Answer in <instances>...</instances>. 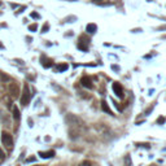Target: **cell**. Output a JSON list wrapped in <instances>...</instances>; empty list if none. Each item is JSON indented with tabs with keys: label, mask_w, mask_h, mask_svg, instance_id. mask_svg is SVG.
I'll return each instance as SVG.
<instances>
[{
	"label": "cell",
	"mask_w": 166,
	"mask_h": 166,
	"mask_svg": "<svg viewBox=\"0 0 166 166\" xmlns=\"http://www.w3.org/2000/svg\"><path fill=\"white\" fill-rule=\"evenodd\" d=\"M101 109H103V110L105 112V113H108V114H113V112L110 110V109H109V107L107 105V103H105V101H103V103H101Z\"/></svg>",
	"instance_id": "8fae6325"
},
{
	"label": "cell",
	"mask_w": 166,
	"mask_h": 166,
	"mask_svg": "<svg viewBox=\"0 0 166 166\" xmlns=\"http://www.w3.org/2000/svg\"><path fill=\"white\" fill-rule=\"evenodd\" d=\"M4 158H5V153H4L3 149H2V148H0V161L4 160Z\"/></svg>",
	"instance_id": "9a60e30c"
},
{
	"label": "cell",
	"mask_w": 166,
	"mask_h": 166,
	"mask_svg": "<svg viewBox=\"0 0 166 166\" xmlns=\"http://www.w3.org/2000/svg\"><path fill=\"white\" fill-rule=\"evenodd\" d=\"M86 30H87V33L94 34L96 31V25L95 24H88V25H87V27H86Z\"/></svg>",
	"instance_id": "30bf717a"
},
{
	"label": "cell",
	"mask_w": 166,
	"mask_h": 166,
	"mask_svg": "<svg viewBox=\"0 0 166 166\" xmlns=\"http://www.w3.org/2000/svg\"><path fill=\"white\" fill-rule=\"evenodd\" d=\"M42 65H43V68H51L52 65H53V62H52V60L51 59H47L46 56H42Z\"/></svg>",
	"instance_id": "52a82bcc"
},
{
	"label": "cell",
	"mask_w": 166,
	"mask_h": 166,
	"mask_svg": "<svg viewBox=\"0 0 166 166\" xmlns=\"http://www.w3.org/2000/svg\"><path fill=\"white\" fill-rule=\"evenodd\" d=\"M31 17H33V18H39V14H38V13H35V12H33L31 13Z\"/></svg>",
	"instance_id": "ac0fdd59"
},
{
	"label": "cell",
	"mask_w": 166,
	"mask_h": 166,
	"mask_svg": "<svg viewBox=\"0 0 166 166\" xmlns=\"http://www.w3.org/2000/svg\"><path fill=\"white\" fill-rule=\"evenodd\" d=\"M56 70L57 72H65V70H68V64H60L57 65V68H56Z\"/></svg>",
	"instance_id": "7c38bea8"
},
{
	"label": "cell",
	"mask_w": 166,
	"mask_h": 166,
	"mask_svg": "<svg viewBox=\"0 0 166 166\" xmlns=\"http://www.w3.org/2000/svg\"><path fill=\"white\" fill-rule=\"evenodd\" d=\"M0 78H2V79H3L4 82H5V81H9V79H11L9 77H8V75H4L3 73H0Z\"/></svg>",
	"instance_id": "5bb4252c"
},
{
	"label": "cell",
	"mask_w": 166,
	"mask_h": 166,
	"mask_svg": "<svg viewBox=\"0 0 166 166\" xmlns=\"http://www.w3.org/2000/svg\"><path fill=\"white\" fill-rule=\"evenodd\" d=\"M30 99H31V94H30V87L27 83H25L24 86V91H22V95H21V104L22 105H27Z\"/></svg>",
	"instance_id": "6da1fadb"
},
{
	"label": "cell",
	"mask_w": 166,
	"mask_h": 166,
	"mask_svg": "<svg viewBox=\"0 0 166 166\" xmlns=\"http://www.w3.org/2000/svg\"><path fill=\"white\" fill-rule=\"evenodd\" d=\"M12 112H13V118L18 121L20 117H21V116H20V109L17 108V107H13V108H12Z\"/></svg>",
	"instance_id": "9c48e42d"
},
{
	"label": "cell",
	"mask_w": 166,
	"mask_h": 166,
	"mask_svg": "<svg viewBox=\"0 0 166 166\" xmlns=\"http://www.w3.org/2000/svg\"><path fill=\"white\" fill-rule=\"evenodd\" d=\"M113 92H114V95L117 96V97L120 99H123V88H122V86L120 85V83H113Z\"/></svg>",
	"instance_id": "277c9868"
},
{
	"label": "cell",
	"mask_w": 166,
	"mask_h": 166,
	"mask_svg": "<svg viewBox=\"0 0 166 166\" xmlns=\"http://www.w3.org/2000/svg\"><path fill=\"white\" fill-rule=\"evenodd\" d=\"M2 142L5 147L8 148H12L13 147V138L9 132H5V131H3L2 132Z\"/></svg>",
	"instance_id": "7a4b0ae2"
},
{
	"label": "cell",
	"mask_w": 166,
	"mask_h": 166,
	"mask_svg": "<svg viewBox=\"0 0 166 166\" xmlns=\"http://www.w3.org/2000/svg\"><path fill=\"white\" fill-rule=\"evenodd\" d=\"M9 94L12 95V97H14V99H17V97H20V87H18V85L17 83H11L9 85Z\"/></svg>",
	"instance_id": "3957f363"
},
{
	"label": "cell",
	"mask_w": 166,
	"mask_h": 166,
	"mask_svg": "<svg viewBox=\"0 0 166 166\" xmlns=\"http://www.w3.org/2000/svg\"><path fill=\"white\" fill-rule=\"evenodd\" d=\"M39 156L42 158H51V157L55 156V152L53 151H49V152H39Z\"/></svg>",
	"instance_id": "ba28073f"
},
{
	"label": "cell",
	"mask_w": 166,
	"mask_h": 166,
	"mask_svg": "<svg viewBox=\"0 0 166 166\" xmlns=\"http://www.w3.org/2000/svg\"><path fill=\"white\" fill-rule=\"evenodd\" d=\"M29 30H30V31H37V30H38V25H37V24L30 25V26H29Z\"/></svg>",
	"instance_id": "4fadbf2b"
},
{
	"label": "cell",
	"mask_w": 166,
	"mask_h": 166,
	"mask_svg": "<svg viewBox=\"0 0 166 166\" xmlns=\"http://www.w3.org/2000/svg\"><path fill=\"white\" fill-rule=\"evenodd\" d=\"M48 29H49V26H48V24H44V26H43V29H42V30H43V33H46Z\"/></svg>",
	"instance_id": "e0dca14e"
},
{
	"label": "cell",
	"mask_w": 166,
	"mask_h": 166,
	"mask_svg": "<svg viewBox=\"0 0 166 166\" xmlns=\"http://www.w3.org/2000/svg\"><path fill=\"white\" fill-rule=\"evenodd\" d=\"M81 83H82L83 87H86V88H92V87H94L92 81H91L88 77H83L82 79H81Z\"/></svg>",
	"instance_id": "8992f818"
},
{
	"label": "cell",
	"mask_w": 166,
	"mask_h": 166,
	"mask_svg": "<svg viewBox=\"0 0 166 166\" xmlns=\"http://www.w3.org/2000/svg\"><path fill=\"white\" fill-rule=\"evenodd\" d=\"M79 166H91V164L88 162V161H83V162H82Z\"/></svg>",
	"instance_id": "2e32d148"
},
{
	"label": "cell",
	"mask_w": 166,
	"mask_h": 166,
	"mask_svg": "<svg viewBox=\"0 0 166 166\" xmlns=\"http://www.w3.org/2000/svg\"><path fill=\"white\" fill-rule=\"evenodd\" d=\"M88 42H90V40H87L86 37H81L79 42H78V48H79V49H82V51H87V49H88V47H87L85 43H87V44H88Z\"/></svg>",
	"instance_id": "5b68a950"
}]
</instances>
